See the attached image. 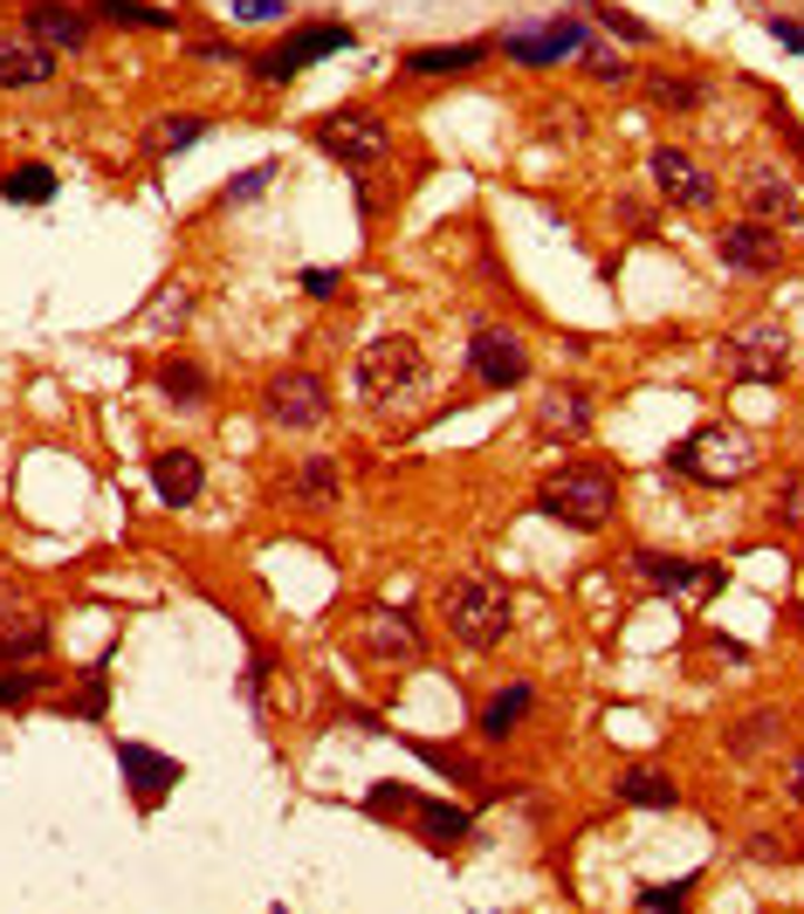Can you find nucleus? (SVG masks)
<instances>
[{"label":"nucleus","mask_w":804,"mask_h":914,"mask_svg":"<svg viewBox=\"0 0 804 914\" xmlns=\"http://www.w3.org/2000/svg\"><path fill=\"white\" fill-rule=\"evenodd\" d=\"M440 626H448L468 653H496L509 640V626H516L509 584L489 578V571H454L448 584H440Z\"/></svg>","instance_id":"1"},{"label":"nucleus","mask_w":804,"mask_h":914,"mask_svg":"<svg viewBox=\"0 0 804 914\" xmlns=\"http://www.w3.org/2000/svg\"><path fill=\"white\" fill-rule=\"evenodd\" d=\"M351 385H357V406L372 413H399L426 385V351L420 337H372L365 351L351 357Z\"/></svg>","instance_id":"2"},{"label":"nucleus","mask_w":804,"mask_h":914,"mask_svg":"<svg viewBox=\"0 0 804 914\" xmlns=\"http://www.w3.org/2000/svg\"><path fill=\"white\" fill-rule=\"evenodd\" d=\"M537 509L550 515V523L578 530V537H598L619 515V474L612 468H591V461H571V468H557L550 482L537 489Z\"/></svg>","instance_id":"3"},{"label":"nucleus","mask_w":804,"mask_h":914,"mask_svg":"<svg viewBox=\"0 0 804 914\" xmlns=\"http://www.w3.org/2000/svg\"><path fill=\"white\" fill-rule=\"evenodd\" d=\"M316 151L331 158V166H344V173H379L385 158H392V131H385V117H372V110H357V104H344V110H324L316 117Z\"/></svg>","instance_id":"4"},{"label":"nucleus","mask_w":804,"mask_h":914,"mask_svg":"<svg viewBox=\"0 0 804 914\" xmlns=\"http://www.w3.org/2000/svg\"><path fill=\"white\" fill-rule=\"evenodd\" d=\"M667 468H680V474H695V482H708V489H729V482H743V474L756 468V441L743 426H702V433H688L674 454H667Z\"/></svg>","instance_id":"5"},{"label":"nucleus","mask_w":804,"mask_h":914,"mask_svg":"<svg viewBox=\"0 0 804 914\" xmlns=\"http://www.w3.org/2000/svg\"><path fill=\"white\" fill-rule=\"evenodd\" d=\"M351 647L365 653L372 667H413V660L426 653L420 612H413V606H365V612H357V626H351Z\"/></svg>","instance_id":"6"},{"label":"nucleus","mask_w":804,"mask_h":914,"mask_svg":"<svg viewBox=\"0 0 804 914\" xmlns=\"http://www.w3.org/2000/svg\"><path fill=\"white\" fill-rule=\"evenodd\" d=\"M262 420L275 426V433H316L331 420V392H324V379L316 372H268V385H262Z\"/></svg>","instance_id":"7"},{"label":"nucleus","mask_w":804,"mask_h":914,"mask_svg":"<svg viewBox=\"0 0 804 914\" xmlns=\"http://www.w3.org/2000/svg\"><path fill=\"white\" fill-rule=\"evenodd\" d=\"M351 42H357V28H344V21H310V28L283 35L268 56H255V76H262V83H296L303 69H316L324 56H344Z\"/></svg>","instance_id":"8"},{"label":"nucleus","mask_w":804,"mask_h":914,"mask_svg":"<svg viewBox=\"0 0 804 914\" xmlns=\"http://www.w3.org/2000/svg\"><path fill=\"white\" fill-rule=\"evenodd\" d=\"M722 372L743 379V385H784L791 372V331L784 324H749L722 344Z\"/></svg>","instance_id":"9"},{"label":"nucleus","mask_w":804,"mask_h":914,"mask_svg":"<svg viewBox=\"0 0 804 914\" xmlns=\"http://www.w3.org/2000/svg\"><path fill=\"white\" fill-rule=\"evenodd\" d=\"M56 626L14 578H0V660H49Z\"/></svg>","instance_id":"10"},{"label":"nucleus","mask_w":804,"mask_h":914,"mask_svg":"<svg viewBox=\"0 0 804 914\" xmlns=\"http://www.w3.org/2000/svg\"><path fill=\"white\" fill-rule=\"evenodd\" d=\"M468 372L489 392H516L522 379H530V344H522L516 331H502V324H481L468 337Z\"/></svg>","instance_id":"11"},{"label":"nucleus","mask_w":804,"mask_h":914,"mask_svg":"<svg viewBox=\"0 0 804 914\" xmlns=\"http://www.w3.org/2000/svg\"><path fill=\"white\" fill-rule=\"evenodd\" d=\"M591 49V28L585 21H550V28H509L502 35V56L522 62V69H557Z\"/></svg>","instance_id":"12"},{"label":"nucleus","mask_w":804,"mask_h":914,"mask_svg":"<svg viewBox=\"0 0 804 914\" xmlns=\"http://www.w3.org/2000/svg\"><path fill=\"white\" fill-rule=\"evenodd\" d=\"M537 448H578L591 433V392L585 385H550L537 392V413H530Z\"/></svg>","instance_id":"13"},{"label":"nucleus","mask_w":804,"mask_h":914,"mask_svg":"<svg viewBox=\"0 0 804 914\" xmlns=\"http://www.w3.org/2000/svg\"><path fill=\"white\" fill-rule=\"evenodd\" d=\"M736 193H743V207H749V220H804V193H797V179L784 173V166H763V158H756V166H743L736 173Z\"/></svg>","instance_id":"14"},{"label":"nucleus","mask_w":804,"mask_h":914,"mask_svg":"<svg viewBox=\"0 0 804 914\" xmlns=\"http://www.w3.org/2000/svg\"><path fill=\"white\" fill-rule=\"evenodd\" d=\"M715 255L729 262L736 275H771L784 262V242H777V227L771 220H729L715 234Z\"/></svg>","instance_id":"15"},{"label":"nucleus","mask_w":804,"mask_h":914,"mask_svg":"<svg viewBox=\"0 0 804 914\" xmlns=\"http://www.w3.org/2000/svg\"><path fill=\"white\" fill-rule=\"evenodd\" d=\"M90 8H76V0H28V8H21V28L35 35V42H49L56 56H76V49H84L90 42Z\"/></svg>","instance_id":"16"},{"label":"nucleus","mask_w":804,"mask_h":914,"mask_svg":"<svg viewBox=\"0 0 804 914\" xmlns=\"http://www.w3.org/2000/svg\"><path fill=\"white\" fill-rule=\"evenodd\" d=\"M56 83V49L28 28H0V90H42Z\"/></svg>","instance_id":"17"},{"label":"nucleus","mask_w":804,"mask_h":914,"mask_svg":"<svg viewBox=\"0 0 804 914\" xmlns=\"http://www.w3.org/2000/svg\"><path fill=\"white\" fill-rule=\"evenodd\" d=\"M117 770H125V784L138 790V805H158L186 777V764H173L166 749H145V743H117Z\"/></svg>","instance_id":"18"},{"label":"nucleus","mask_w":804,"mask_h":914,"mask_svg":"<svg viewBox=\"0 0 804 914\" xmlns=\"http://www.w3.org/2000/svg\"><path fill=\"white\" fill-rule=\"evenodd\" d=\"M647 166H654V186L667 193V200H680V207H708V200H715V179H708L680 145H654Z\"/></svg>","instance_id":"19"},{"label":"nucleus","mask_w":804,"mask_h":914,"mask_svg":"<svg viewBox=\"0 0 804 914\" xmlns=\"http://www.w3.org/2000/svg\"><path fill=\"white\" fill-rule=\"evenodd\" d=\"M633 571L647 578L660 599H680V591H715V584H722V564H688V558H667V550H639Z\"/></svg>","instance_id":"20"},{"label":"nucleus","mask_w":804,"mask_h":914,"mask_svg":"<svg viewBox=\"0 0 804 914\" xmlns=\"http://www.w3.org/2000/svg\"><path fill=\"white\" fill-rule=\"evenodd\" d=\"M151 489L166 509H186L199 502V489H207V468H199L193 448H166V454H151Z\"/></svg>","instance_id":"21"},{"label":"nucleus","mask_w":804,"mask_h":914,"mask_svg":"<svg viewBox=\"0 0 804 914\" xmlns=\"http://www.w3.org/2000/svg\"><path fill=\"white\" fill-rule=\"evenodd\" d=\"M612 798H619V805H639V812H667V805H680V784H674L667 770H654V764H619Z\"/></svg>","instance_id":"22"},{"label":"nucleus","mask_w":804,"mask_h":914,"mask_svg":"<svg viewBox=\"0 0 804 914\" xmlns=\"http://www.w3.org/2000/svg\"><path fill=\"white\" fill-rule=\"evenodd\" d=\"M537 708V688L530 681H502L496 695H489V708H481V723H474V736L481 743H509L516 729H522V715Z\"/></svg>","instance_id":"23"},{"label":"nucleus","mask_w":804,"mask_h":914,"mask_svg":"<svg viewBox=\"0 0 804 914\" xmlns=\"http://www.w3.org/2000/svg\"><path fill=\"white\" fill-rule=\"evenodd\" d=\"M496 56V42H433V49H406V76H468Z\"/></svg>","instance_id":"24"},{"label":"nucleus","mask_w":804,"mask_h":914,"mask_svg":"<svg viewBox=\"0 0 804 914\" xmlns=\"http://www.w3.org/2000/svg\"><path fill=\"white\" fill-rule=\"evenodd\" d=\"M413 825H420V839L426 846H461L468 832H474V812L468 805H448V798H413Z\"/></svg>","instance_id":"25"},{"label":"nucleus","mask_w":804,"mask_h":914,"mask_svg":"<svg viewBox=\"0 0 804 914\" xmlns=\"http://www.w3.org/2000/svg\"><path fill=\"white\" fill-rule=\"evenodd\" d=\"M199 138H207V117L199 110H166V117L145 125V158H173V151H186Z\"/></svg>","instance_id":"26"},{"label":"nucleus","mask_w":804,"mask_h":914,"mask_svg":"<svg viewBox=\"0 0 804 914\" xmlns=\"http://www.w3.org/2000/svg\"><path fill=\"white\" fill-rule=\"evenodd\" d=\"M158 392H166V406H207L214 379H207V365H193V357H166V365H158Z\"/></svg>","instance_id":"27"},{"label":"nucleus","mask_w":804,"mask_h":914,"mask_svg":"<svg viewBox=\"0 0 804 914\" xmlns=\"http://www.w3.org/2000/svg\"><path fill=\"white\" fill-rule=\"evenodd\" d=\"M56 193H62V179H56L49 166H35V158L0 173V200H14V207H49Z\"/></svg>","instance_id":"28"},{"label":"nucleus","mask_w":804,"mask_h":914,"mask_svg":"<svg viewBox=\"0 0 804 914\" xmlns=\"http://www.w3.org/2000/svg\"><path fill=\"white\" fill-rule=\"evenodd\" d=\"M90 14L110 28H151V35H173L179 14L173 8H151V0H90Z\"/></svg>","instance_id":"29"},{"label":"nucleus","mask_w":804,"mask_h":914,"mask_svg":"<svg viewBox=\"0 0 804 914\" xmlns=\"http://www.w3.org/2000/svg\"><path fill=\"white\" fill-rule=\"evenodd\" d=\"M42 688H49V667H35V660H0V708H28Z\"/></svg>","instance_id":"30"},{"label":"nucleus","mask_w":804,"mask_h":914,"mask_svg":"<svg viewBox=\"0 0 804 914\" xmlns=\"http://www.w3.org/2000/svg\"><path fill=\"white\" fill-rule=\"evenodd\" d=\"M296 495H303L310 509H331V502H337V468H331L324 454H310V461L296 468Z\"/></svg>","instance_id":"31"},{"label":"nucleus","mask_w":804,"mask_h":914,"mask_svg":"<svg viewBox=\"0 0 804 914\" xmlns=\"http://www.w3.org/2000/svg\"><path fill=\"white\" fill-rule=\"evenodd\" d=\"M654 104L660 110H702L708 104V83H702V76H654Z\"/></svg>","instance_id":"32"},{"label":"nucleus","mask_w":804,"mask_h":914,"mask_svg":"<svg viewBox=\"0 0 804 914\" xmlns=\"http://www.w3.org/2000/svg\"><path fill=\"white\" fill-rule=\"evenodd\" d=\"M104 708H110V674L104 667H90L84 674V695H69V723H104Z\"/></svg>","instance_id":"33"},{"label":"nucleus","mask_w":804,"mask_h":914,"mask_svg":"<svg viewBox=\"0 0 804 914\" xmlns=\"http://www.w3.org/2000/svg\"><path fill=\"white\" fill-rule=\"evenodd\" d=\"M777 736H784V715H777V708H763V715H749V723L729 729V749H736V757H749V749L777 743Z\"/></svg>","instance_id":"34"},{"label":"nucleus","mask_w":804,"mask_h":914,"mask_svg":"<svg viewBox=\"0 0 804 914\" xmlns=\"http://www.w3.org/2000/svg\"><path fill=\"white\" fill-rule=\"evenodd\" d=\"M771 523H777V530H804V474L777 482V495H771Z\"/></svg>","instance_id":"35"},{"label":"nucleus","mask_w":804,"mask_h":914,"mask_svg":"<svg viewBox=\"0 0 804 914\" xmlns=\"http://www.w3.org/2000/svg\"><path fill=\"white\" fill-rule=\"evenodd\" d=\"M695 887H702V881L688 873V881H654V887H639L633 901H639V907H688V901H695Z\"/></svg>","instance_id":"36"},{"label":"nucleus","mask_w":804,"mask_h":914,"mask_svg":"<svg viewBox=\"0 0 804 914\" xmlns=\"http://www.w3.org/2000/svg\"><path fill=\"white\" fill-rule=\"evenodd\" d=\"M227 14L248 28H275V21H290V0H227Z\"/></svg>","instance_id":"37"},{"label":"nucleus","mask_w":804,"mask_h":914,"mask_svg":"<svg viewBox=\"0 0 804 914\" xmlns=\"http://www.w3.org/2000/svg\"><path fill=\"white\" fill-rule=\"evenodd\" d=\"M193 309V296H186V283H166V296H158L151 303V331H173L179 324V316Z\"/></svg>","instance_id":"38"},{"label":"nucleus","mask_w":804,"mask_h":914,"mask_svg":"<svg viewBox=\"0 0 804 914\" xmlns=\"http://www.w3.org/2000/svg\"><path fill=\"white\" fill-rule=\"evenodd\" d=\"M268 179H275V158H268V166H248V173H241V179L227 186V200H255V193H262Z\"/></svg>","instance_id":"39"},{"label":"nucleus","mask_w":804,"mask_h":914,"mask_svg":"<svg viewBox=\"0 0 804 914\" xmlns=\"http://www.w3.org/2000/svg\"><path fill=\"white\" fill-rule=\"evenodd\" d=\"M585 69H591V76H598V83H619V76H626V69H633V62H619V56H612V49H585Z\"/></svg>","instance_id":"40"},{"label":"nucleus","mask_w":804,"mask_h":914,"mask_svg":"<svg viewBox=\"0 0 804 914\" xmlns=\"http://www.w3.org/2000/svg\"><path fill=\"white\" fill-rule=\"evenodd\" d=\"M413 798H420V790H399V784H379V790H372V812H413Z\"/></svg>","instance_id":"41"},{"label":"nucleus","mask_w":804,"mask_h":914,"mask_svg":"<svg viewBox=\"0 0 804 914\" xmlns=\"http://www.w3.org/2000/svg\"><path fill=\"white\" fill-rule=\"evenodd\" d=\"M303 296H316V303L337 296V268H303Z\"/></svg>","instance_id":"42"},{"label":"nucleus","mask_w":804,"mask_h":914,"mask_svg":"<svg viewBox=\"0 0 804 914\" xmlns=\"http://www.w3.org/2000/svg\"><path fill=\"white\" fill-rule=\"evenodd\" d=\"M606 21H612V28L626 35V42H654V28H647V21H633L626 8H606Z\"/></svg>","instance_id":"43"},{"label":"nucleus","mask_w":804,"mask_h":914,"mask_svg":"<svg viewBox=\"0 0 804 914\" xmlns=\"http://www.w3.org/2000/svg\"><path fill=\"white\" fill-rule=\"evenodd\" d=\"M771 35H777V42H784L791 56H804V28H797V21H784V14H777V21H771Z\"/></svg>","instance_id":"44"},{"label":"nucleus","mask_w":804,"mask_h":914,"mask_svg":"<svg viewBox=\"0 0 804 914\" xmlns=\"http://www.w3.org/2000/svg\"><path fill=\"white\" fill-rule=\"evenodd\" d=\"M186 49H193V56H199V62H241V56H234V49H227V42H186Z\"/></svg>","instance_id":"45"},{"label":"nucleus","mask_w":804,"mask_h":914,"mask_svg":"<svg viewBox=\"0 0 804 914\" xmlns=\"http://www.w3.org/2000/svg\"><path fill=\"white\" fill-rule=\"evenodd\" d=\"M784 790H791V798L804 805V749H797V757H791V770H784Z\"/></svg>","instance_id":"46"}]
</instances>
